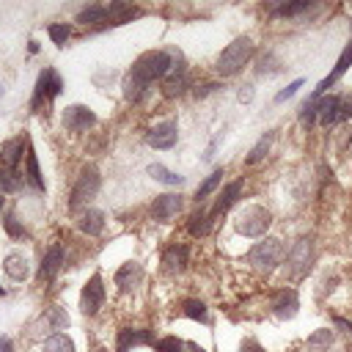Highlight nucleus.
Wrapping results in <instances>:
<instances>
[{"instance_id": "obj_36", "label": "nucleus", "mask_w": 352, "mask_h": 352, "mask_svg": "<svg viewBox=\"0 0 352 352\" xmlns=\"http://www.w3.org/2000/svg\"><path fill=\"white\" fill-rule=\"evenodd\" d=\"M154 349H157V352H182L184 344H182L176 336H165V338H160V341L154 344Z\"/></svg>"}, {"instance_id": "obj_31", "label": "nucleus", "mask_w": 352, "mask_h": 352, "mask_svg": "<svg viewBox=\"0 0 352 352\" xmlns=\"http://www.w3.org/2000/svg\"><path fill=\"white\" fill-rule=\"evenodd\" d=\"M44 352H74V344H72L69 336L55 333V336H50V338L44 341Z\"/></svg>"}, {"instance_id": "obj_18", "label": "nucleus", "mask_w": 352, "mask_h": 352, "mask_svg": "<svg viewBox=\"0 0 352 352\" xmlns=\"http://www.w3.org/2000/svg\"><path fill=\"white\" fill-rule=\"evenodd\" d=\"M77 226H80L82 234H88V236H99L102 228H104V214H102L99 209H85V212L80 214Z\"/></svg>"}, {"instance_id": "obj_45", "label": "nucleus", "mask_w": 352, "mask_h": 352, "mask_svg": "<svg viewBox=\"0 0 352 352\" xmlns=\"http://www.w3.org/2000/svg\"><path fill=\"white\" fill-rule=\"evenodd\" d=\"M3 204H6V198H3V195H0V209H3Z\"/></svg>"}, {"instance_id": "obj_39", "label": "nucleus", "mask_w": 352, "mask_h": 352, "mask_svg": "<svg viewBox=\"0 0 352 352\" xmlns=\"http://www.w3.org/2000/svg\"><path fill=\"white\" fill-rule=\"evenodd\" d=\"M300 88H302V80H294L292 85H286V88H283V91L275 96V102H286V99H292V96H294Z\"/></svg>"}, {"instance_id": "obj_28", "label": "nucleus", "mask_w": 352, "mask_h": 352, "mask_svg": "<svg viewBox=\"0 0 352 352\" xmlns=\"http://www.w3.org/2000/svg\"><path fill=\"white\" fill-rule=\"evenodd\" d=\"M148 173H151L157 182H162V184H170V187H176V184H182V182H184V176H179V173L168 170V168H165V165H160V162L148 165Z\"/></svg>"}, {"instance_id": "obj_4", "label": "nucleus", "mask_w": 352, "mask_h": 352, "mask_svg": "<svg viewBox=\"0 0 352 352\" xmlns=\"http://www.w3.org/2000/svg\"><path fill=\"white\" fill-rule=\"evenodd\" d=\"M99 184H102V179H99L96 165H85V168L80 170V176H77V184H74V190H72L69 206H72V209L85 206V204L99 192Z\"/></svg>"}, {"instance_id": "obj_2", "label": "nucleus", "mask_w": 352, "mask_h": 352, "mask_svg": "<svg viewBox=\"0 0 352 352\" xmlns=\"http://www.w3.org/2000/svg\"><path fill=\"white\" fill-rule=\"evenodd\" d=\"M250 55H253V41H250V36H239V38H234V41L220 52V58H217V63H214V72H217L220 77H231V74H236V72L250 60Z\"/></svg>"}, {"instance_id": "obj_5", "label": "nucleus", "mask_w": 352, "mask_h": 352, "mask_svg": "<svg viewBox=\"0 0 352 352\" xmlns=\"http://www.w3.org/2000/svg\"><path fill=\"white\" fill-rule=\"evenodd\" d=\"M311 264H314V239L302 236L292 245V250L286 256V272L292 278H302V275H308Z\"/></svg>"}, {"instance_id": "obj_23", "label": "nucleus", "mask_w": 352, "mask_h": 352, "mask_svg": "<svg viewBox=\"0 0 352 352\" xmlns=\"http://www.w3.org/2000/svg\"><path fill=\"white\" fill-rule=\"evenodd\" d=\"M25 179L36 187V190H44V179H41V170H38V160H36V151L28 146V154H25Z\"/></svg>"}, {"instance_id": "obj_14", "label": "nucleus", "mask_w": 352, "mask_h": 352, "mask_svg": "<svg viewBox=\"0 0 352 352\" xmlns=\"http://www.w3.org/2000/svg\"><path fill=\"white\" fill-rule=\"evenodd\" d=\"M179 209H182V195H176V192H165V195H160V198L154 201L151 214H154L157 220H170V217H176Z\"/></svg>"}, {"instance_id": "obj_38", "label": "nucleus", "mask_w": 352, "mask_h": 352, "mask_svg": "<svg viewBox=\"0 0 352 352\" xmlns=\"http://www.w3.org/2000/svg\"><path fill=\"white\" fill-rule=\"evenodd\" d=\"M3 223H6L8 236H22V234H25V228H22V226H19V220H16V214H8Z\"/></svg>"}, {"instance_id": "obj_13", "label": "nucleus", "mask_w": 352, "mask_h": 352, "mask_svg": "<svg viewBox=\"0 0 352 352\" xmlns=\"http://www.w3.org/2000/svg\"><path fill=\"white\" fill-rule=\"evenodd\" d=\"M184 88H187V66H184V60L179 58V60L170 66V72L165 74L162 91H165V96H179Z\"/></svg>"}, {"instance_id": "obj_34", "label": "nucleus", "mask_w": 352, "mask_h": 352, "mask_svg": "<svg viewBox=\"0 0 352 352\" xmlns=\"http://www.w3.org/2000/svg\"><path fill=\"white\" fill-rule=\"evenodd\" d=\"M182 311H184V316H190V319L206 322V305H204L201 300H184V302H182Z\"/></svg>"}, {"instance_id": "obj_24", "label": "nucleus", "mask_w": 352, "mask_h": 352, "mask_svg": "<svg viewBox=\"0 0 352 352\" xmlns=\"http://www.w3.org/2000/svg\"><path fill=\"white\" fill-rule=\"evenodd\" d=\"M212 212H206V209H198L192 217H190V223H187V231L192 234V236H204V234H209V228H212Z\"/></svg>"}, {"instance_id": "obj_20", "label": "nucleus", "mask_w": 352, "mask_h": 352, "mask_svg": "<svg viewBox=\"0 0 352 352\" xmlns=\"http://www.w3.org/2000/svg\"><path fill=\"white\" fill-rule=\"evenodd\" d=\"M19 160H22V138H11V140L3 143V148H0V162H3V168L16 170Z\"/></svg>"}, {"instance_id": "obj_30", "label": "nucleus", "mask_w": 352, "mask_h": 352, "mask_svg": "<svg viewBox=\"0 0 352 352\" xmlns=\"http://www.w3.org/2000/svg\"><path fill=\"white\" fill-rule=\"evenodd\" d=\"M135 14H138V11H135L129 3H110V6H107V19L116 22V25H118V22H126V19L135 16Z\"/></svg>"}, {"instance_id": "obj_1", "label": "nucleus", "mask_w": 352, "mask_h": 352, "mask_svg": "<svg viewBox=\"0 0 352 352\" xmlns=\"http://www.w3.org/2000/svg\"><path fill=\"white\" fill-rule=\"evenodd\" d=\"M170 66H173L170 52H165V50H148V52H143V55L132 63V72H129L126 77H132V80L148 85L151 80L165 77V74L170 72Z\"/></svg>"}, {"instance_id": "obj_6", "label": "nucleus", "mask_w": 352, "mask_h": 352, "mask_svg": "<svg viewBox=\"0 0 352 352\" xmlns=\"http://www.w3.org/2000/svg\"><path fill=\"white\" fill-rule=\"evenodd\" d=\"M270 223H272V214L264 206H248L236 217V231L245 234V236H264Z\"/></svg>"}, {"instance_id": "obj_8", "label": "nucleus", "mask_w": 352, "mask_h": 352, "mask_svg": "<svg viewBox=\"0 0 352 352\" xmlns=\"http://www.w3.org/2000/svg\"><path fill=\"white\" fill-rule=\"evenodd\" d=\"M104 302V286H102V275H91V280L82 286V297L80 305L85 314H96Z\"/></svg>"}, {"instance_id": "obj_16", "label": "nucleus", "mask_w": 352, "mask_h": 352, "mask_svg": "<svg viewBox=\"0 0 352 352\" xmlns=\"http://www.w3.org/2000/svg\"><path fill=\"white\" fill-rule=\"evenodd\" d=\"M140 344H151V333H148V330H132V327H124V330H118L116 352H129V346H140Z\"/></svg>"}, {"instance_id": "obj_22", "label": "nucleus", "mask_w": 352, "mask_h": 352, "mask_svg": "<svg viewBox=\"0 0 352 352\" xmlns=\"http://www.w3.org/2000/svg\"><path fill=\"white\" fill-rule=\"evenodd\" d=\"M3 267H6V272H8L11 280H25L28 278V258L22 253H8Z\"/></svg>"}, {"instance_id": "obj_27", "label": "nucleus", "mask_w": 352, "mask_h": 352, "mask_svg": "<svg viewBox=\"0 0 352 352\" xmlns=\"http://www.w3.org/2000/svg\"><path fill=\"white\" fill-rule=\"evenodd\" d=\"M25 176L19 170H11V168H0V190L3 192H16L22 187Z\"/></svg>"}, {"instance_id": "obj_15", "label": "nucleus", "mask_w": 352, "mask_h": 352, "mask_svg": "<svg viewBox=\"0 0 352 352\" xmlns=\"http://www.w3.org/2000/svg\"><path fill=\"white\" fill-rule=\"evenodd\" d=\"M140 278H143V267H140L138 261H126V264L116 272V286H118L121 292H129V289H135V286L140 283Z\"/></svg>"}, {"instance_id": "obj_44", "label": "nucleus", "mask_w": 352, "mask_h": 352, "mask_svg": "<svg viewBox=\"0 0 352 352\" xmlns=\"http://www.w3.org/2000/svg\"><path fill=\"white\" fill-rule=\"evenodd\" d=\"M187 346H190V352H206V349H204V346H198V344H187Z\"/></svg>"}, {"instance_id": "obj_25", "label": "nucleus", "mask_w": 352, "mask_h": 352, "mask_svg": "<svg viewBox=\"0 0 352 352\" xmlns=\"http://www.w3.org/2000/svg\"><path fill=\"white\" fill-rule=\"evenodd\" d=\"M330 344H333V330H330V327H322V330H316L314 336H308L305 352H327Z\"/></svg>"}, {"instance_id": "obj_33", "label": "nucleus", "mask_w": 352, "mask_h": 352, "mask_svg": "<svg viewBox=\"0 0 352 352\" xmlns=\"http://www.w3.org/2000/svg\"><path fill=\"white\" fill-rule=\"evenodd\" d=\"M270 143H272V132H267V135L250 148V154H248V165H256L258 160H264V154L270 151Z\"/></svg>"}, {"instance_id": "obj_37", "label": "nucleus", "mask_w": 352, "mask_h": 352, "mask_svg": "<svg viewBox=\"0 0 352 352\" xmlns=\"http://www.w3.org/2000/svg\"><path fill=\"white\" fill-rule=\"evenodd\" d=\"M69 36H72V28L69 25H50V38L55 44H66Z\"/></svg>"}, {"instance_id": "obj_9", "label": "nucleus", "mask_w": 352, "mask_h": 352, "mask_svg": "<svg viewBox=\"0 0 352 352\" xmlns=\"http://www.w3.org/2000/svg\"><path fill=\"white\" fill-rule=\"evenodd\" d=\"M349 66H352V41L344 47V52H341V55H338V60H336V69H333V72H330V74L316 85V91L311 94V99H322V94H327V91H330V85H333V82H336V80H338Z\"/></svg>"}, {"instance_id": "obj_11", "label": "nucleus", "mask_w": 352, "mask_h": 352, "mask_svg": "<svg viewBox=\"0 0 352 352\" xmlns=\"http://www.w3.org/2000/svg\"><path fill=\"white\" fill-rule=\"evenodd\" d=\"M176 138H179V126H176V121H162V124H157L151 132H148V146H154V148H170V146H176Z\"/></svg>"}, {"instance_id": "obj_21", "label": "nucleus", "mask_w": 352, "mask_h": 352, "mask_svg": "<svg viewBox=\"0 0 352 352\" xmlns=\"http://www.w3.org/2000/svg\"><path fill=\"white\" fill-rule=\"evenodd\" d=\"M162 264L168 272H182L187 267V248L184 245H170L162 256Z\"/></svg>"}, {"instance_id": "obj_12", "label": "nucleus", "mask_w": 352, "mask_h": 352, "mask_svg": "<svg viewBox=\"0 0 352 352\" xmlns=\"http://www.w3.org/2000/svg\"><path fill=\"white\" fill-rule=\"evenodd\" d=\"M300 308V297L294 289H280L275 297H272V314L278 319H292Z\"/></svg>"}, {"instance_id": "obj_32", "label": "nucleus", "mask_w": 352, "mask_h": 352, "mask_svg": "<svg viewBox=\"0 0 352 352\" xmlns=\"http://www.w3.org/2000/svg\"><path fill=\"white\" fill-rule=\"evenodd\" d=\"M311 6H314L311 0H300V3H283V6L272 8V14H275V16H294V14H302V11H308Z\"/></svg>"}, {"instance_id": "obj_3", "label": "nucleus", "mask_w": 352, "mask_h": 352, "mask_svg": "<svg viewBox=\"0 0 352 352\" xmlns=\"http://www.w3.org/2000/svg\"><path fill=\"white\" fill-rule=\"evenodd\" d=\"M280 258H283V245H280V239H261V242H256L253 248H250V253H248V261L258 270V272H272L278 264H280Z\"/></svg>"}, {"instance_id": "obj_10", "label": "nucleus", "mask_w": 352, "mask_h": 352, "mask_svg": "<svg viewBox=\"0 0 352 352\" xmlns=\"http://www.w3.org/2000/svg\"><path fill=\"white\" fill-rule=\"evenodd\" d=\"M63 124L72 132H82V129H88V126L96 124V116L85 104H72V107L63 110Z\"/></svg>"}, {"instance_id": "obj_7", "label": "nucleus", "mask_w": 352, "mask_h": 352, "mask_svg": "<svg viewBox=\"0 0 352 352\" xmlns=\"http://www.w3.org/2000/svg\"><path fill=\"white\" fill-rule=\"evenodd\" d=\"M60 88H63V82H60V74L55 72V69H44L41 74H38V82H36V91H33V107H38L41 102H50L52 96H58L60 94Z\"/></svg>"}, {"instance_id": "obj_19", "label": "nucleus", "mask_w": 352, "mask_h": 352, "mask_svg": "<svg viewBox=\"0 0 352 352\" xmlns=\"http://www.w3.org/2000/svg\"><path fill=\"white\" fill-rule=\"evenodd\" d=\"M239 192H242V182H231V184H226V187H223V192L217 195V201H214V206H212V214H220V212H226V209H231V206L236 204V198H239Z\"/></svg>"}, {"instance_id": "obj_40", "label": "nucleus", "mask_w": 352, "mask_h": 352, "mask_svg": "<svg viewBox=\"0 0 352 352\" xmlns=\"http://www.w3.org/2000/svg\"><path fill=\"white\" fill-rule=\"evenodd\" d=\"M239 352H264V349L258 346V341H256V338H245V341H242V346H239Z\"/></svg>"}, {"instance_id": "obj_29", "label": "nucleus", "mask_w": 352, "mask_h": 352, "mask_svg": "<svg viewBox=\"0 0 352 352\" xmlns=\"http://www.w3.org/2000/svg\"><path fill=\"white\" fill-rule=\"evenodd\" d=\"M77 22L94 25V22H107V6H88L77 14Z\"/></svg>"}, {"instance_id": "obj_35", "label": "nucleus", "mask_w": 352, "mask_h": 352, "mask_svg": "<svg viewBox=\"0 0 352 352\" xmlns=\"http://www.w3.org/2000/svg\"><path fill=\"white\" fill-rule=\"evenodd\" d=\"M220 176H223V168L212 170V173L206 176V182H204V184L198 187V192H195V201H204V198H206V195H209V192H212V190H214V187L220 184Z\"/></svg>"}, {"instance_id": "obj_26", "label": "nucleus", "mask_w": 352, "mask_h": 352, "mask_svg": "<svg viewBox=\"0 0 352 352\" xmlns=\"http://www.w3.org/2000/svg\"><path fill=\"white\" fill-rule=\"evenodd\" d=\"M41 324H44L47 330H63V327L69 324V316H66L63 308L52 305V308H47V314L41 316Z\"/></svg>"}, {"instance_id": "obj_46", "label": "nucleus", "mask_w": 352, "mask_h": 352, "mask_svg": "<svg viewBox=\"0 0 352 352\" xmlns=\"http://www.w3.org/2000/svg\"><path fill=\"white\" fill-rule=\"evenodd\" d=\"M0 294H3V286H0Z\"/></svg>"}, {"instance_id": "obj_43", "label": "nucleus", "mask_w": 352, "mask_h": 352, "mask_svg": "<svg viewBox=\"0 0 352 352\" xmlns=\"http://www.w3.org/2000/svg\"><path fill=\"white\" fill-rule=\"evenodd\" d=\"M0 352H11V338L8 336H0Z\"/></svg>"}, {"instance_id": "obj_17", "label": "nucleus", "mask_w": 352, "mask_h": 352, "mask_svg": "<svg viewBox=\"0 0 352 352\" xmlns=\"http://www.w3.org/2000/svg\"><path fill=\"white\" fill-rule=\"evenodd\" d=\"M60 264H63V250H60V245H52V248L47 250L41 267H38V278H41V280H52V278L58 275Z\"/></svg>"}, {"instance_id": "obj_41", "label": "nucleus", "mask_w": 352, "mask_h": 352, "mask_svg": "<svg viewBox=\"0 0 352 352\" xmlns=\"http://www.w3.org/2000/svg\"><path fill=\"white\" fill-rule=\"evenodd\" d=\"M220 85L217 82H204L201 88H195V96H206V94H212V91H217Z\"/></svg>"}, {"instance_id": "obj_42", "label": "nucleus", "mask_w": 352, "mask_h": 352, "mask_svg": "<svg viewBox=\"0 0 352 352\" xmlns=\"http://www.w3.org/2000/svg\"><path fill=\"white\" fill-rule=\"evenodd\" d=\"M253 99V85H242L239 88V102H250Z\"/></svg>"}]
</instances>
